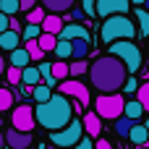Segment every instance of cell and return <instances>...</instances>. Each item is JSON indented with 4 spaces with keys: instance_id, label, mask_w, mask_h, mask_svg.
I'll list each match as a JSON object with an SVG mask.
<instances>
[{
    "instance_id": "8d00e7d4",
    "label": "cell",
    "mask_w": 149,
    "mask_h": 149,
    "mask_svg": "<svg viewBox=\"0 0 149 149\" xmlns=\"http://www.w3.org/2000/svg\"><path fill=\"white\" fill-rule=\"evenodd\" d=\"M81 5H84L86 18H94V5H97V0H81Z\"/></svg>"
},
{
    "instance_id": "cb8c5ba5",
    "label": "cell",
    "mask_w": 149,
    "mask_h": 149,
    "mask_svg": "<svg viewBox=\"0 0 149 149\" xmlns=\"http://www.w3.org/2000/svg\"><path fill=\"white\" fill-rule=\"evenodd\" d=\"M52 76L58 79V84H60V81H65V79L71 76L68 63H65V60H55V63H52Z\"/></svg>"
},
{
    "instance_id": "7dc6e473",
    "label": "cell",
    "mask_w": 149,
    "mask_h": 149,
    "mask_svg": "<svg viewBox=\"0 0 149 149\" xmlns=\"http://www.w3.org/2000/svg\"><path fill=\"white\" fill-rule=\"evenodd\" d=\"M136 149H147V147H136Z\"/></svg>"
},
{
    "instance_id": "7402d4cb",
    "label": "cell",
    "mask_w": 149,
    "mask_h": 149,
    "mask_svg": "<svg viewBox=\"0 0 149 149\" xmlns=\"http://www.w3.org/2000/svg\"><path fill=\"white\" fill-rule=\"evenodd\" d=\"M31 97H34V102H37V105H39V102H47V100L52 97V89H50L47 84H42V81H39L37 86H31Z\"/></svg>"
},
{
    "instance_id": "5b68a950",
    "label": "cell",
    "mask_w": 149,
    "mask_h": 149,
    "mask_svg": "<svg viewBox=\"0 0 149 149\" xmlns=\"http://www.w3.org/2000/svg\"><path fill=\"white\" fill-rule=\"evenodd\" d=\"M81 136H84V123L79 118H73L68 126H63L58 131H50V144H55L58 149H68V147H73Z\"/></svg>"
},
{
    "instance_id": "7c38bea8",
    "label": "cell",
    "mask_w": 149,
    "mask_h": 149,
    "mask_svg": "<svg viewBox=\"0 0 149 149\" xmlns=\"http://www.w3.org/2000/svg\"><path fill=\"white\" fill-rule=\"evenodd\" d=\"M79 37H86V39H89V31H86L79 21H73V24L63 26V29H60V34H58V39H68V42H71V39H79Z\"/></svg>"
},
{
    "instance_id": "8992f818",
    "label": "cell",
    "mask_w": 149,
    "mask_h": 149,
    "mask_svg": "<svg viewBox=\"0 0 149 149\" xmlns=\"http://www.w3.org/2000/svg\"><path fill=\"white\" fill-rule=\"evenodd\" d=\"M123 107H126V100L115 92V94H100L97 102H94V113L102 118V120H115L123 115Z\"/></svg>"
},
{
    "instance_id": "681fc988",
    "label": "cell",
    "mask_w": 149,
    "mask_h": 149,
    "mask_svg": "<svg viewBox=\"0 0 149 149\" xmlns=\"http://www.w3.org/2000/svg\"><path fill=\"white\" fill-rule=\"evenodd\" d=\"M147 149H149V144H147Z\"/></svg>"
},
{
    "instance_id": "d4e9b609",
    "label": "cell",
    "mask_w": 149,
    "mask_h": 149,
    "mask_svg": "<svg viewBox=\"0 0 149 149\" xmlns=\"http://www.w3.org/2000/svg\"><path fill=\"white\" fill-rule=\"evenodd\" d=\"M37 42H39V47H42L45 52H50V50H55V45H58V37H55V34H47V31H42V34L37 37Z\"/></svg>"
},
{
    "instance_id": "277c9868",
    "label": "cell",
    "mask_w": 149,
    "mask_h": 149,
    "mask_svg": "<svg viewBox=\"0 0 149 149\" xmlns=\"http://www.w3.org/2000/svg\"><path fill=\"white\" fill-rule=\"evenodd\" d=\"M110 55L120 58L123 65L128 68V73H139L141 60H144L141 50H139V45H134V39H115V42H110Z\"/></svg>"
},
{
    "instance_id": "8fae6325",
    "label": "cell",
    "mask_w": 149,
    "mask_h": 149,
    "mask_svg": "<svg viewBox=\"0 0 149 149\" xmlns=\"http://www.w3.org/2000/svg\"><path fill=\"white\" fill-rule=\"evenodd\" d=\"M92 52V45L86 37H79V39H71V58L73 60H86V55Z\"/></svg>"
},
{
    "instance_id": "ee69618b",
    "label": "cell",
    "mask_w": 149,
    "mask_h": 149,
    "mask_svg": "<svg viewBox=\"0 0 149 149\" xmlns=\"http://www.w3.org/2000/svg\"><path fill=\"white\" fill-rule=\"evenodd\" d=\"M131 3H134L136 8H144V0H131Z\"/></svg>"
},
{
    "instance_id": "d6986e66",
    "label": "cell",
    "mask_w": 149,
    "mask_h": 149,
    "mask_svg": "<svg viewBox=\"0 0 149 149\" xmlns=\"http://www.w3.org/2000/svg\"><path fill=\"white\" fill-rule=\"evenodd\" d=\"M29 63H31V58H29L26 47H16V50H10V65H16V68H26Z\"/></svg>"
},
{
    "instance_id": "ac0fdd59",
    "label": "cell",
    "mask_w": 149,
    "mask_h": 149,
    "mask_svg": "<svg viewBox=\"0 0 149 149\" xmlns=\"http://www.w3.org/2000/svg\"><path fill=\"white\" fill-rule=\"evenodd\" d=\"M42 81V76H39V68H34V65H26V68H21V84L24 86H37Z\"/></svg>"
},
{
    "instance_id": "d6a6232c",
    "label": "cell",
    "mask_w": 149,
    "mask_h": 149,
    "mask_svg": "<svg viewBox=\"0 0 149 149\" xmlns=\"http://www.w3.org/2000/svg\"><path fill=\"white\" fill-rule=\"evenodd\" d=\"M68 71H71V76L76 79V76H81V73H86V71H89V65H86V60H73V63L68 65Z\"/></svg>"
},
{
    "instance_id": "5bb4252c",
    "label": "cell",
    "mask_w": 149,
    "mask_h": 149,
    "mask_svg": "<svg viewBox=\"0 0 149 149\" xmlns=\"http://www.w3.org/2000/svg\"><path fill=\"white\" fill-rule=\"evenodd\" d=\"M21 45V31H13V29H5L0 31V50H16Z\"/></svg>"
},
{
    "instance_id": "44dd1931",
    "label": "cell",
    "mask_w": 149,
    "mask_h": 149,
    "mask_svg": "<svg viewBox=\"0 0 149 149\" xmlns=\"http://www.w3.org/2000/svg\"><path fill=\"white\" fill-rule=\"evenodd\" d=\"M134 123H136V120H131V118H126V115L115 118V134H118L120 139H128V134H131Z\"/></svg>"
},
{
    "instance_id": "2e32d148",
    "label": "cell",
    "mask_w": 149,
    "mask_h": 149,
    "mask_svg": "<svg viewBox=\"0 0 149 149\" xmlns=\"http://www.w3.org/2000/svg\"><path fill=\"white\" fill-rule=\"evenodd\" d=\"M42 26V31H47V34H60V29H63V18H60V13H47L45 16V21L39 24Z\"/></svg>"
},
{
    "instance_id": "9a60e30c",
    "label": "cell",
    "mask_w": 149,
    "mask_h": 149,
    "mask_svg": "<svg viewBox=\"0 0 149 149\" xmlns=\"http://www.w3.org/2000/svg\"><path fill=\"white\" fill-rule=\"evenodd\" d=\"M128 139H131V144H136V147H147L149 144V131L144 123H134V128H131V134H128Z\"/></svg>"
},
{
    "instance_id": "60d3db41",
    "label": "cell",
    "mask_w": 149,
    "mask_h": 149,
    "mask_svg": "<svg viewBox=\"0 0 149 149\" xmlns=\"http://www.w3.org/2000/svg\"><path fill=\"white\" fill-rule=\"evenodd\" d=\"M8 29H13V31H21V24L16 21V16H10V21H8Z\"/></svg>"
},
{
    "instance_id": "83f0119b",
    "label": "cell",
    "mask_w": 149,
    "mask_h": 149,
    "mask_svg": "<svg viewBox=\"0 0 149 149\" xmlns=\"http://www.w3.org/2000/svg\"><path fill=\"white\" fill-rule=\"evenodd\" d=\"M136 100L141 102V107H144V113H149V79L136 89Z\"/></svg>"
},
{
    "instance_id": "1f68e13d",
    "label": "cell",
    "mask_w": 149,
    "mask_h": 149,
    "mask_svg": "<svg viewBox=\"0 0 149 149\" xmlns=\"http://www.w3.org/2000/svg\"><path fill=\"white\" fill-rule=\"evenodd\" d=\"M39 34H42V26H39V24H26V26L21 29V37H24V39H37Z\"/></svg>"
},
{
    "instance_id": "d590c367",
    "label": "cell",
    "mask_w": 149,
    "mask_h": 149,
    "mask_svg": "<svg viewBox=\"0 0 149 149\" xmlns=\"http://www.w3.org/2000/svg\"><path fill=\"white\" fill-rule=\"evenodd\" d=\"M68 149H94V141H92L89 136H81L73 147H68Z\"/></svg>"
},
{
    "instance_id": "e575fe53",
    "label": "cell",
    "mask_w": 149,
    "mask_h": 149,
    "mask_svg": "<svg viewBox=\"0 0 149 149\" xmlns=\"http://www.w3.org/2000/svg\"><path fill=\"white\" fill-rule=\"evenodd\" d=\"M136 89H139V81H136L134 73H128V79H126V84H123V92H126V94H136Z\"/></svg>"
},
{
    "instance_id": "4fadbf2b",
    "label": "cell",
    "mask_w": 149,
    "mask_h": 149,
    "mask_svg": "<svg viewBox=\"0 0 149 149\" xmlns=\"http://www.w3.org/2000/svg\"><path fill=\"white\" fill-rule=\"evenodd\" d=\"M81 123H84V134H89V136H94V139L102 134V118H100L97 113H86Z\"/></svg>"
},
{
    "instance_id": "ba28073f",
    "label": "cell",
    "mask_w": 149,
    "mask_h": 149,
    "mask_svg": "<svg viewBox=\"0 0 149 149\" xmlns=\"http://www.w3.org/2000/svg\"><path fill=\"white\" fill-rule=\"evenodd\" d=\"M131 8V0H97L94 5V18H107V16H115V13H128Z\"/></svg>"
},
{
    "instance_id": "74e56055",
    "label": "cell",
    "mask_w": 149,
    "mask_h": 149,
    "mask_svg": "<svg viewBox=\"0 0 149 149\" xmlns=\"http://www.w3.org/2000/svg\"><path fill=\"white\" fill-rule=\"evenodd\" d=\"M71 16H73V21H79V24H81V21L86 18V13H84V8H71Z\"/></svg>"
},
{
    "instance_id": "ab89813d",
    "label": "cell",
    "mask_w": 149,
    "mask_h": 149,
    "mask_svg": "<svg viewBox=\"0 0 149 149\" xmlns=\"http://www.w3.org/2000/svg\"><path fill=\"white\" fill-rule=\"evenodd\" d=\"M18 3H21V10H31L37 5V0H18Z\"/></svg>"
},
{
    "instance_id": "f35d334b",
    "label": "cell",
    "mask_w": 149,
    "mask_h": 149,
    "mask_svg": "<svg viewBox=\"0 0 149 149\" xmlns=\"http://www.w3.org/2000/svg\"><path fill=\"white\" fill-rule=\"evenodd\" d=\"M8 21H10V16H5V13L0 10V31H5V29H8Z\"/></svg>"
},
{
    "instance_id": "836d02e7",
    "label": "cell",
    "mask_w": 149,
    "mask_h": 149,
    "mask_svg": "<svg viewBox=\"0 0 149 149\" xmlns=\"http://www.w3.org/2000/svg\"><path fill=\"white\" fill-rule=\"evenodd\" d=\"M5 79H8V84H10V86L21 84V68H16V65H8V71H5Z\"/></svg>"
},
{
    "instance_id": "3957f363",
    "label": "cell",
    "mask_w": 149,
    "mask_h": 149,
    "mask_svg": "<svg viewBox=\"0 0 149 149\" xmlns=\"http://www.w3.org/2000/svg\"><path fill=\"white\" fill-rule=\"evenodd\" d=\"M136 24L126 16V13H115V16H107L102 21V29H100V37L105 45L115 42V39H134L136 37Z\"/></svg>"
},
{
    "instance_id": "f6af8a7d",
    "label": "cell",
    "mask_w": 149,
    "mask_h": 149,
    "mask_svg": "<svg viewBox=\"0 0 149 149\" xmlns=\"http://www.w3.org/2000/svg\"><path fill=\"white\" fill-rule=\"evenodd\" d=\"M144 8H147V10H149V0H144Z\"/></svg>"
},
{
    "instance_id": "f1b7e54d",
    "label": "cell",
    "mask_w": 149,
    "mask_h": 149,
    "mask_svg": "<svg viewBox=\"0 0 149 149\" xmlns=\"http://www.w3.org/2000/svg\"><path fill=\"white\" fill-rule=\"evenodd\" d=\"M10 107H13V92L5 89V86H0V113L10 110Z\"/></svg>"
},
{
    "instance_id": "b9f144b4",
    "label": "cell",
    "mask_w": 149,
    "mask_h": 149,
    "mask_svg": "<svg viewBox=\"0 0 149 149\" xmlns=\"http://www.w3.org/2000/svg\"><path fill=\"white\" fill-rule=\"evenodd\" d=\"M97 149H113V144L107 139H97Z\"/></svg>"
},
{
    "instance_id": "c3c4849f",
    "label": "cell",
    "mask_w": 149,
    "mask_h": 149,
    "mask_svg": "<svg viewBox=\"0 0 149 149\" xmlns=\"http://www.w3.org/2000/svg\"><path fill=\"white\" fill-rule=\"evenodd\" d=\"M5 149H10V147H5Z\"/></svg>"
},
{
    "instance_id": "4316f807",
    "label": "cell",
    "mask_w": 149,
    "mask_h": 149,
    "mask_svg": "<svg viewBox=\"0 0 149 149\" xmlns=\"http://www.w3.org/2000/svg\"><path fill=\"white\" fill-rule=\"evenodd\" d=\"M55 58H58V60H68V58H71V42H68V39H58V45H55Z\"/></svg>"
},
{
    "instance_id": "4dcf8cb0",
    "label": "cell",
    "mask_w": 149,
    "mask_h": 149,
    "mask_svg": "<svg viewBox=\"0 0 149 149\" xmlns=\"http://www.w3.org/2000/svg\"><path fill=\"white\" fill-rule=\"evenodd\" d=\"M0 10H3L5 16H16V13L21 10V3H18V0H0Z\"/></svg>"
},
{
    "instance_id": "ffe728a7",
    "label": "cell",
    "mask_w": 149,
    "mask_h": 149,
    "mask_svg": "<svg viewBox=\"0 0 149 149\" xmlns=\"http://www.w3.org/2000/svg\"><path fill=\"white\" fill-rule=\"evenodd\" d=\"M123 115H126V118H131V120H139V118L144 115L141 102H139V100H128V102H126V107H123Z\"/></svg>"
},
{
    "instance_id": "7bdbcfd3",
    "label": "cell",
    "mask_w": 149,
    "mask_h": 149,
    "mask_svg": "<svg viewBox=\"0 0 149 149\" xmlns=\"http://www.w3.org/2000/svg\"><path fill=\"white\" fill-rule=\"evenodd\" d=\"M5 73V58H3V52H0V76Z\"/></svg>"
},
{
    "instance_id": "52a82bcc",
    "label": "cell",
    "mask_w": 149,
    "mask_h": 149,
    "mask_svg": "<svg viewBox=\"0 0 149 149\" xmlns=\"http://www.w3.org/2000/svg\"><path fill=\"white\" fill-rule=\"evenodd\" d=\"M10 123H13V128H18V131H34V123H37V118H34V107H29V105H18V107H13Z\"/></svg>"
},
{
    "instance_id": "603a6c76",
    "label": "cell",
    "mask_w": 149,
    "mask_h": 149,
    "mask_svg": "<svg viewBox=\"0 0 149 149\" xmlns=\"http://www.w3.org/2000/svg\"><path fill=\"white\" fill-rule=\"evenodd\" d=\"M136 24H139V34L149 37V10L147 8H136Z\"/></svg>"
},
{
    "instance_id": "6da1fadb",
    "label": "cell",
    "mask_w": 149,
    "mask_h": 149,
    "mask_svg": "<svg viewBox=\"0 0 149 149\" xmlns=\"http://www.w3.org/2000/svg\"><path fill=\"white\" fill-rule=\"evenodd\" d=\"M89 79H92V86L102 94H115L123 89L126 79H128V68L123 65L120 58L115 55H100L92 65H89Z\"/></svg>"
},
{
    "instance_id": "484cf974",
    "label": "cell",
    "mask_w": 149,
    "mask_h": 149,
    "mask_svg": "<svg viewBox=\"0 0 149 149\" xmlns=\"http://www.w3.org/2000/svg\"><path fill=\"white\" fill-rule=\"evenodd\" d=\"M26 52H29L31 60H42V58H45V50L39 47L37 39H26Z\"/></svg>"
},
{
    "instance_id": "e0dca14e",
    "label": "cell",
    "mask_w": 149,
    "mask_h": 149,
    "mask_svg": "<svg viewBox=\"0 0 149 149\" xmlns=\"http://www.w3.org/2000/svg\"><path fill=\"white\" fill-rule=\"evenodd\" d=\"M73 3L76 0H42V8L47 13H65V10L73 8Z\"/></svg>"
},
{
    "instance_id": "7a4b0ae2",
    "label": "cell",
    "mask_w": 149,
    "mask_h": 149,
    "mask_svg": "<svg viewBox=\"0 0 149 149\" xmlns=\"http://www.w3.org/2000/svg\"><path fill=\"white\" fill-rule=\"evenodd\" d=\"M34 118L42 128L58 131V128H63L73 120V102L65 94H52L47 102H39L34 107Z\"/></svg>"
},
{
    "instance_id": "bcb514c9",
    "label": "cell",
    "mask_w": 149,
    "mask_h": 149,
    "mask_svg": "<svg viewBox=\"0 0 149 149\" xmlns=\"http://www.w3.org/2000/svg\"><path fill=\"white\" fill-rule=\"evenodd\" d=\"M144 126H147V131H149V118H147V123H144Z\"/></svg>"
},
{
    "instance_id": "f546056e",
    "label": "cell",
    "mask_w": 149,
    "mask_h": 149,
    "mask_svg": "<svg viewBox=\"0 0 149 149\" xmlns=\"http://www.w3.org/2000/svg\"><path fill=\"white\" fill-rule=\"evenodd\" d=\"M45 16H47V10H45V8H37V5H34L31 10H26V21H29V24H42Z\"/></svg>"
},
{
    "instance_id": "f907efd6",
    "label": "cell",
    "mask_w": 149,
    "mask_h": 149,
    "mask_svg": "<svg viewBox=\"0 0 149 149\" xmlns=\"http://www.w3.org/2000/svg\"><path fill=\"white\" fill-rule=\"evenodd\" d=\"M147 50H149V47H147Z\"/></svg>"
},
{
    "instance_id": "30bf717a",
    "label": "cell",
    "mask_w": 149,
    "mask_h": 149,
    "mask_svg": "<svg viewBox=\"0 0 149 149\" xmlns=\"http://www.w3.org/2000/svg\"><path fill=\"white\" fill-rule=\"evenodd\" d=\"M31 141H34L31 131H18L13 126L5 131V147H10V149H29Z\"/></svg>"
},
{
    "instance_id": "9c48e42d",
    "label": "cell",
    "mask_w": 149,
    "mask_h": 149,
    "mask_svg": "<svg viewBox=\"0 0 149 149\" xmlns=\"http://www.w3.org/2000/svg\"><path fill=\"white\" fill-rule=\"evenodd\" d=\"M60 94H65V97H73V100H79L84 107L89 105V89L81 84V81H76V79H65V81H60Z\"/></svg>"
}]
</instances>
